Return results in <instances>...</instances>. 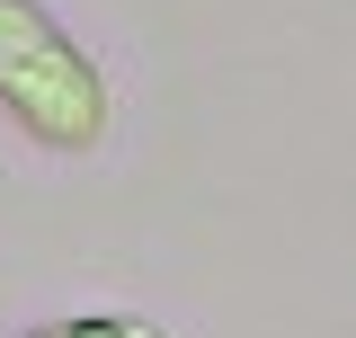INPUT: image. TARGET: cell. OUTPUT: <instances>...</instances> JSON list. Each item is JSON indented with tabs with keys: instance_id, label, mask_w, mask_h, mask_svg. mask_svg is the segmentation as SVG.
<instances>
[{
	"instance_id": "obj_1",
	"label": "cell",
	"mask_w": 356,
	"mask_h": 338,
	"mask_svg": "<svg viewBox=\"0 0 356 338\" xmlns=\"http://www.w3.org/2000/svg\"><path fill=\"white\" fill-rule=\"evenodd\" d=\"M0 107L44 152H98L107 143V81L36 0H0Z\"/></svg>"
},
{
	"instance_id": "obj_2",
	"label": "cell",
	"mask_w": 356,
	"mask_h": 338,
	"mask_svg": "<svg viewBox=\"0 0 356 338\" xmlns=\"http://www.w3.org/2000/svg\"><path fill=\"white\" fill-rule=\"evenodd\" d=\"M27 338H170L161 321H143V312H81V321H44Z\"/></svg>"
}]
</instances>
